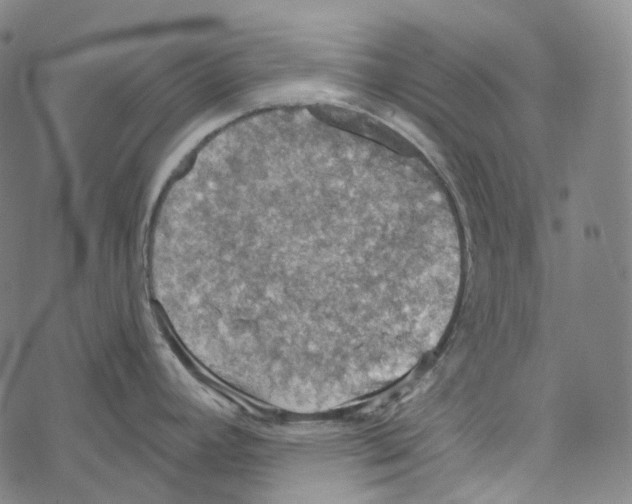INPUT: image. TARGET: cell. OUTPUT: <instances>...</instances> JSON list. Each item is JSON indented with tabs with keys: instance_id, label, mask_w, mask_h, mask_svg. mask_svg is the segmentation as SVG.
<instances>
[{
	"instance_id": "1",
	"label": "cell",
	"mask_w": 632,
	"mask_h": 504,
	"mask_svg": "<svg viewBox=\"0 0 632 504\" xmlns=\"http://www.w3.org/2000/svg\"><path fill=\"white\" fill-rule=\"evenodd\" d=\"M377 212L376 189L332 165L202 172L150 248L194 354L245 392L354 383L394 333L420 260L409 222Z\"/></svg>"
}]
</instances>
